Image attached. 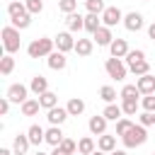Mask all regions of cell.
I'll list each match as a JSON object with an SVG mask.
<instances>
[{
  "label": "cell",
  "instance_id": "cell-1",
  "mask_svg": "<svg viewBox=\"0 0 155 155\" xmlns=\"http://www.w3.org/2000/svg\"><path fill=\"white\" fill-rule=\"evenodd\" d=\"M53 51H56V41L48 39V36H39V39H34V41L27 46L29 58H48Z\"/></svg>",
  "mask_w": 155,
  "mask_h": 155
},
{
  "label": "cell",
  "instance_id": "cell-2",
  "mask_svg": "<svg viewBox=\"0 0 155 155\" xmlns=\"http://www.w3.org/2000/svg\"><path fill=\"white\" fill-rule=\"evenodd\" d=\"M148 140V131H145V126H140V124H133L124 136H121V143L126 145V148H138V145H143Z\"/></svg>",
  "mask_w": 155,
  "mask_h": 155
},
{
  "label": "cell",
  "instance_id": "cell-3",
  "mask_svg": "<svg viewBox=\"0 0 155 155\" xmlns=\"http://www.w3.org/2000/svg\"><path fill=\"white\" fill-rule=\"evenodd\" d=\"M19 44H22V41H19V29H15L12 24L5 27V29H2V46H5V53H10V56L17 53V51H19Z\"/></svg>",
  "mask_w": 155,
  "mask_h": 155
},
{
  "label": "cell",
  "instance_id": "cell-4",
  "mask_svg": "<svg viewBox=\"0 0 155 155\" xmlns=\"http://www.w3.org/2000/svg\"><path fill=\"white\" fill-rule=\"evenodd\" d=\"M104 70H107V75H109V78H114V80H124V78H126V73H128V68H126L124 58H107Z\"/></svg>",
  "mask_w": 155,
  "mask_h": 155
},
{
  "label": "cell",
  "instance_id": "cell-5",
  "mask_svg": "<svg viewBox=\"0 0 155 155\" xmlns=\"http://www.w3.org/2000/svg\"><path fill=\"white\" fill-rule=\"evenodd\" d=\"M5 97H7L12 104H19V107H22V104L29 99V87L22 85V82H15V85L7 87V94H5Z\"/></svg>",
  "mask_w": 155,
  "mask_h": 155
},
{
  "label": "cell",
  "instance_id": "cell-6",
  "mask_svg": "<svg viewBox=\"0 0 155 155\" xmlns=\"http://www.w3.org/2000/svg\"><path fill=\"white\" fill-rule=\"evenodd\" d=\"M53 41H56V51H61V53L75 51V39H73L70 31H58V34L53 36Z\"/></svg>",
  "mask_w": 155,
  "mask_h": 155
},
{
  "label": "cell",
  "instance_id": "cell-7",
  "mask_svg": "<svg viewBox=\"0 0 155 155\" xmlns=\"http://www.w3.org/2000/svg\"><path fill=\"white\" fill-rule=\"evenodd\" d=\"M119 22H124V12L119 10V7H107L104 12H102V24L104 27H116Z\"/></svg>",
  "mask_w": 155,
  "mask_h": 155
},
{
  "label": "cell",
  "instance_id": "cell-8",
  "mask_svg": "<svg viewBox=\"0 0 155 155\" xmlns=\"http://www.w3.org/2000/svg\"><path fill=\"white\" fill-rule=\"evenodd\" d=\"M70 114H68V109L65 107H53V109H48L46 111V119H48V124L51 126H61V124H65V119H68Z\"/></svg>",
  "mask_w": 155,
  "mask_h": 155
},
{
  "label": "cell",
  "instance_id": "cell-9",
  "mask_svg": "<svg viewBox=\"0 0 155 155\" xmlns=\"http://www.w3.org/2000/svg\"><path fill=\"white\" fill-rule=\"evenodd\" d=\"M87 128H90V133H92V136H97V138H99V136H104V133H107V119H104L102 114H99V116L94 114V116H90Z\"/></svg>",
  "mask_w": 155,
  "mask_h": 155
},
{
  "label": "cell",
  "instance_id": "cell-10",
  "mask_svg": "<svg viewBox=\"0 0 155 155\" xmlns=\"http://www.w3.org/2000/svg\"><path fill=\"white\" fill-rule=\"evenodd\" d=\"M143 15L140 12H128V15H124V27L128 29V31H140L143 29Z\"/></svg>",
  "mask_w": 155,
  "mask_h": 155
},
{
  "label": "cell",
  "instance_id": "cell-11",
  "mask_svg": "<svg viewBox=\"0 0 155 155\" xmlns=\"http://www.w3.org/2000/svg\"><path fill=\"white\" fill-rule=\"evenodd\" d=\"M65 27H68V31H70V34H80V31L85 29V17H82V15H78V12L65 15Z\"/></svg>",
  "mask_w": 155,
  "mask_h": 155
},
{
  "label": "cell",
  "instance_id": "cell-12",
  "mask_svg": "<svg viewBox=\"0 0 155 155\" xmlns=\"http://www.w3.org/2000/svg\"><path fill=\"white\" fill-rule=\"evenodd\" d=\"M92 41H97V46H111V41H114V34H111V29L109 27H99L94 34H92Z\"/></svg>",
  "mask_w": 155,
  "mask_h": 155
},
{
  "label": "cell",
  "instance_id": "cell-13",
  "mask_svg": "<svg viewBox=\"0 0 155 155\" xmlns=\"http://www.w3.org/2000/svg\"><path fill=\"white\" fill-rule=\"evenodd\" d=\"M128 51H131V48H128L126 39H119V36H116V39L111 41V46H109L111 58H126V56H128Z\"/></svg>",
  "mask_w": 155,
  "mask_h": 155
},
{
  "label": "cell",
  "instance_id": "cell-14",
  "mask_svg": "<svg viewBox=\"0 0 155 155\" xmlns=\"http://www.w3.org/2000/svg\"><path fill=\"white\" fill-rule=\"evenodd\" d=\"M27 136H29V143H31V145L46 143V128H41L39 124H31V126L27 128Z\"/></svg>",
  "mask_w": 155,
  "mask_h": 155
},
{
  "label": "cell",
  "instance_id": "cell-15",
  "mask_svg": "<svg viewBox=\"0 0 155 155\" xmlns=\"http://www.w3.org/2000/svg\"><path fill=\"white\" fill-rule=\"evenodd\" d=\"M136 85H138V90H140V94L145 97V94H155V75H140L138 80H136Z\"/></svg>",
  "mask_w": 155,
  "mask_h": 155
},
{
  "label": "cell",
  "instance_id": "cell-16",
  "mask_svg": "<svg viewBox=\"0 0 155 155\" xmlns=\"http://www.w3.org/2000/svg\"><path fill=\"white\" fill-rule=\"evenodd\" d=\"M7 15H10V22H12V19H19V17H27L29 12H27V5H24V2L10 0V2H7Z\"/></svg>",
  "mask_w": 155,
  "mask_h": 155
},
{
  "label": "cell",
  "instance_id": "cell-17",
  "mask_svg": "<svg viewBox=\"0 0 155 155\" xmlns=\"http://www.w3.org/2000/svg\"><path fill=\"white\" fill-rule=\"evenodd\" d=\"M29 136L27 133H17L15 136V140H12V153L15 155H27V150H29Z\"/></svg>",
  "mask_w": 155,
  "mask_h": 155
},
{
  "label": "cell",
  "instance_id": "cell-18",
  "mask_svg": "<svg viewBox=\"0 0 155 155\" xmlns=\"http://www.w3.org/2000/svg\"><path fill=\"white\" fill-rule=\"evenodd\" d=\"M63 138H65V133L61 131V126H48V128H46V143H48V145L58 148V145L63 143Z\"/></svg>",
  "mask_w": 155,
  "mask_h": 155
},
{
  "label": "cell",
  "instance_id": "cell-19",
  "mask_svg": "<svg viewBox=\"0 0 155 155\" xmlns=\"http://www.w3.org/2000/svg\"><path fill=\"white\" fill-rule=\"evenodd\" d=\"M46 63H48V68H51V70H63V68L68 65V58H65V53L53 51V53L46 58Z\"/></svg>",
  "mask_w": 155,
  "mask_h": 155
},
{
  "label": "cell",
  "instance_id": "cell-20",
  "mask_svg": "<svg viewBox=\"0 0 155 155\" xmlns=\"http://www.w3.org/2000/svg\"><path fill=\"white\" fill-rule=\"evenodd\" d=\"M29 90H31L36 97H41L44 92H48V80H46L44 75H34L31 82H29Z\"/></svg>",
  "mask_w": 155,
  "mask_h": 155
},
{
  "label": "cell",
  "instance_id": "cell-21",
  "mask_svg": "<svg viewBox=\"0 0 155 155\" xmlns=\"http://www.w3.org/2000/svg\"><path fill=\"white\" fill-rule=\"evenodd\" d=\"M97 148H99L102 153H114V150H116V136H111V133L99 136V138H97Z\"/></svg>",
  "mask_w": 155,
  "mask_h": 155
},
{
  "label": "cell",
  "instance_id": "cell-22",
  "mask_svg": "<svg viewBox=\"0 0 155 155\" xmlns=\"http://www.w3.org/2000/svg\"><path fill=\"white\" fill-rule=\"evenodd\" d=\"M36 99H39L41 109H46V111H48V109H53V107H58V94H56V92H51V90H48V92H44L41 97H36Z\"/></svg>",
  "mask_w": 155,
  "mask_h": 155
},
{
  "label": "cell",
  "instance_id": "cell-23",
  "mask_svg": "<svg viewBox=\"0 0 155 155\" xmlns=\"http://www.w3.org/2000/svg\"><path fill=\"white\" fill-rule=\"evenodd\" d=\"M121 114H124L121 104H107V107H104V111H102V116H104L107 121H119V119H124Z\"/></svg>",
  "mask_w": 155,
  "mask_h": 155
},
{
  "label": "cell",
  "instance_id": "cell-24",
  "mask_svg": "<svg viewBox=\"0 0 155 155\" xmlns=\"http://www.w3.org/2000/svg\"><path fill=\"white\" fill-rule=\"evenodd\" d=\"M92 48H94V41H92V39H78V41H75V53L82 56V58L90 56Z\"/></svg>",
  "mask_w": 155,
  "mask_h": 155
},
{
  "label": "cell",
  "instance_id": "cell-25",
  "mask_svg": "<svg viewBox=\"0 0 155 155\" xmlns=\"http://www.w3.org/2000/svg\"><path fill=\"white\" fill-rule=\"evenodd\" d=\"M65 109H68V114H70V116H80V114L85 111V102H82L80 97H73V99H68Z\"/></svg>",
  "mask_w": 155,
  "mask_h": 155
},
{
  "label": "cell",
  "instance_id": "cell-26",
  "mask_svg": "<svg viewBox=\"0 0 155 155\" xmlns=\"http://www.w3.org/2000/svg\"><path fill=\"white\" fill-rule=\"evenodd\" d=\"M102 27V17L99 15H85V31H90V34H94L97 29Z\"/></svg>",
  "mask_w": 155,
  "mask_h": 155
},
{
  "label": "cell",
  "instance_id": "cell-27",
  "mask_svg": "<svg viewBox=\"0 0 155 155\" xmlns=\"http://www.w3.org/2000/svg\"><path fill=\"white\" fill-rule=\"evenodd\" d=\"M39 109H41V104H39V99H27L24 104H22V116H36L39 114Z\"/></svg>",
  "mask_w": 155,
  "mask_h": 155
},
{
  "label": "cell",
  "instance_id": "cell-28",
  "mask_svg": "<svg viewBox=\"0 0 155 155\" xmlns=\"http://www.w3.org/2000/svg\"><path fill=\"white\" fill-rule=\"evenodd\" d=\"M97 148H94V140L90 138V136H85V138H80L78 140V153L80 155H92Z\"/></svg>",
  "mask_w": 155,
  "mask_h": 155
},
{
  "label": "cell",
  "instance_id": "cell-29",
  "mask_svg": "<svg viewBox=\"0 0 155 155\" xmlns=\"http://www.w3.org/2000/svg\"><path fill=\"white\" fill-rule=\"evenodd\" d=\"M119 97L121 99H138L140 97V90H138V85H124L121 92H119Z\"/></svg>",
  "mask_w": 155,
  "mask_h": 155
},
{
  "label": "cell",
  "instance_id": "cell-30",
  "mask_svg": "<svg viewBox=\"0 0 155 155\" xmlns=\"http://www.w3.org/2000/svg\"><path fill=\"white\" fill-rule=\"evenodd\" d=\"M128 70H131L136 78H140V75H148V73H150V63H148V61H138V63L128 65Z\"/></svg>",
  "mask_w": 155,
  "mask_h": 155
},
{
  "label": "cell",
  "instance_id": "cell-31",
  "mask_svg": "<svg viewBox=\"0 0 155 155\" xmlns=\"http://www.w3.org/2000/svg\"><path fill=\"white\" fill-rule=\"evenodd\" d=\"M121 109H124L126 116H133V114L140 109V102H138V99H121Z\"/></svg>",
  "mask_w": 155,
  "mask_h": 155
},
{
  "label": "cell",
  "instance_id": "cell-32",
  "mask_svg": "<svg viewBox=\"0 0 155 155\" xmlns=\"http://www.w3.org/2000/svg\"><path fill=\"white\" fill-rule=\"evenodd\" d=\"M12 70H15V58H12L10 53H5V56L0 58V73H2V75H10Z\"/></svg>",
  "mask_w": 155,
  "mask_h": 155
},
{
  "label": "cell",
  "instance_id": "cell-33",
  "mask_svg": "<svg viewBox=\"0 0 155 155\" xmlns=\"http://www.w3.org/2000/svg\"><path fill=\"white\" fill-rule=\"evenodd\" d=\"M85 7H87L90 15H99V17H102V12L107 10V7H104V0H87Z\"/></svg>",
  "mask_w": 155,
  "mask_h": 155
},
{
  "label": "cell",
  "instance_id": "cell-34",
  "mask_svg": "<svg viewBox=\"0 0 155 155\" xmlns=\"http://www.w3.org/2000/svg\"><path fill=\"white\" fill-rule=\"evenodd\" d=\"M124 61H126V65H133V63H138V61H145V51H143V48H133V51H128V56H126Z\"/></svg>",
  "mask_w": 155,
  "mask_h": 155
},
{
  "label": "cell",
  "instance_id": "cell-35",
  "mask_svg": "<svg viewBox=\"0 0 155 155\" xmlns=\"http://www.w3.org/2000/svg\"><path fill=\"white\" fill-rule=\"evenodd\" d=\"M99 97H102L107 104H114V99H116V90H114L111 85H104V87L99 90Z\"/></svg>",
  "mask_w": 155,
  "mask_h": 155
},
{
  "label": "cell",
  "instance_id": "cell-36",
  "mask_svg": "<svg viewBox=\"0 0 155 155\" xmlns=\"http://www.w3.org/2000/svg\"><path fill=\"white\" fill-rule=\"evenodd\" d=\"M58 10L65 15H73L78 10V0H58Z\"/></svg>",
  "mask_w": 155,
  "mask_h": 155
},
{
  "label": "cell",
  "instance_id": "cell-37",
  "mask_svg": "<svg viewBox=\"0 0 155 155\" xmlns=\"http://www.w3.org/2000/svg\"><path fill=\"white\" fill-rule=\"evenodd\" d=\"M24 5H27V12L29 15H39L44 10V0H24Z\"/></svg>",
  "mask_w": 155,
  "mask_h": 155
},
{
  "label": "cell",
  "instance_id": "cell-38",
  "mask_svg": "<svg viewBox=\"0 0 155 155\" xmlns=\"http://www.w3.org/2000/svg\"><path fill=\"white\" fill-rule=\"evenodd\" d=\"M131 126H133V121H131V119H126V116H124V119H119V121H116V136L121 138Z\"/></svg>",
  "mask_w": 155,
  "mask_h": 155
},
{
  "label": "cell",
  "instance_id": "cell-39",
  "mask_svg": "<svg viewBox=\"0 0 155 155\" xmlns=\"http://www.w3.org/2000/svg\"><path fill=\"white\" fill-rule=\"evenodd\" d=\"M58 148H61V150H63V153H68V155H73V153H75V150H78V143H75V140H73V138H63V143H61V145H58Z\"/></svg>",
  "mask_w": 155,
  "mask_h": 155
},
{
  "label": "cell",
  "instance_id": "cell-40",
  "mask_svg": "<svg viewBox=\"0 0 155 155\" xmlns=\"http://www.w3.org/2000/svg\"><path fill=\"white\" fill-rule=\"evenodd\" d=\"M138 124L145 126V128H148V126H155V114H153V111H143V114L138 116Z\"/></svg>",
  "mask_w": 155,
  "mask_h": 155
},
{
  "label": "cell",
  "instance_id": "cell-41",
  "mask_svg": "<svg viewBox=\"0 0 155 155\" xmlns=\"http://www.w3.org/2000/svg\"><path fill=\"white\" fill-rule=\"evenodd\" d=\"M140 107H143V111H153L155 114V94H145L140 99Z\"/></svg>",
  "mask_w": 155,
  "mask_h": 155
},
{
  "label": "cell",
  "instance_id": "cell-42",
  "mask_svg": "<svg viewBox=\"0 0 155 155\" xmlns=\"http://www.w3.org/2000/svg\"><path fill=\"white\" fill-rule=\"evenodd\" d=\"M31 24V15H27V17H19V19H12V27L15 29H27Z\"/></svg>",
  "mask_w": 155,
  "mask_h": 155
},
{
  "label": "cell",
  "instance_id": "cell-43",
  "mask_svg": "<svg viewBox=\"0 0 155 155\" xmlns=\"http://www.w3.org/2000/svg\"><path fill=\"white\" fill-rule=\"evenodd\" d=\"M10 104H12V102H10L7 97H2V99H0V114H2V116H7V111H10Z\"/></svg>",
  "mask_w": 155,
  "mask_h": 155
},
{
  "label": "cell",
  "instance_id": "cell-44",
  "mask_svg": "<svg viewBox=\"0 0 155 155\" xmlns=\"http://www.w3.org/2000/svg\"><path fill=\"white\" fill-rule=\"evenodd\" d=\"M148 36H150V39H153V41H155V22H153V24H150V27H148Z\"/></svg>",
  "mask_w": 155,
  "mask_h": 155
},
{
  "label": "cell",
  "instance_id": "cell-45",
  "mask_svg": "<svg viewBox=\"0 0 155 155\" xmlns=\"http://www.w3.org/2000/svg\"><path fill=\"white\" fill-rule=\"evenodd\" d=\"M51 155H68V153H63L61 148H53V150H51Z\"/></svg>",
  "mask_w": 155,
  "mask_h": 155
},
{
  "label": "cell",
  "instance_id": "cell-46",
  "mask_svg": "<svg viewBox=\"0 0 155 155\" xmlns=\"http://www.w3.org/2000/svg\"><path fill=\"white\" fill-rule=\"evenodd\" d=\"M0 155H12V150L10 148H0Z\"/></svg>",
  "mask_w": 155,
  "mask_h": 155
},
{
  "label": "cell",
  "instance_id": "cell-47",
  "mask_svg": "<svg viewBox=\"0 0 155 155\" xmlns=\"http://www.w3.org/2000/svg\"><path fill=\"white\" fill-rule=\"evenodd\" d=\"M109 155H128L126 150H114V153H109Z\"/></svg>",
  "mask_w": 155,
  "mask_h": 155
},
{
  "label": "cell",
  "instance_id": "cell-48",
  "mask_svg": "<svg viewBox=\"0 0 155 155\" xmlns=\"http://www.w3.org/2000/svg\"><path fill=\"white\" fill-rule=\"evenodd\" d=\"M92 155H109V153H102V150H99V148H97V150H94V153H92Z\"/></svg>",
  "mask_w": 155,
  "mask_h": 155
},
{
  "label": "cell",
  "instance_id": "cell-49",
  "mask_svg": "<svg viewBox=\"0 0 155 155\" xmlns=\"http://www.w3.org/2000/svg\"><path fill=\"white\" fill-rule=\"evenodd\" d=\"M34 155H51V153H41V150H36V153H34Z\"/></svg>",
  "mask_w": 155,
  "mask_h": 155
},
{
  "label": "cell",
  "instance_id": "cell-50",
  "mask_svg": "<svg viewBox=\"0 0 155 155\" xmlns=\"http://www.w3.org/2000/svg\"><path fill=\"white\" fill-rule=\"evenodd\" d=\"M150 155H155V153H150Z\"/></svg>",
  "mask_w": 155,
  "mask_h": 155
},
{
  "label": "cell",
  "instance_id": "cell-51",
  "mask_svg": "<svg viewBox=\"0 0 155 155\" xmlns=\"http://www.w3.org/2000/svg\"><path fill=\"white\" fill-rule=\"evenodd\" d=\"M143 2H148V0H143Z\"/></svg>",
  "mask_w": 155,
  "mask_h": 155
},
{
  "label": "cell",
  "instance_id": "cell-52",
  "mask_svg": "<svg viewBox=\"0 0 155 155\" xmlns=\"http://www.w3.org/2000/svg\"><path fill=\"white\" fill-rule=\"evenodd\" d=\"M85 2H87V0H85Z\"/></svg>",
  "mask_w": 155,
  "mask_h": 155
}]
</instances>
